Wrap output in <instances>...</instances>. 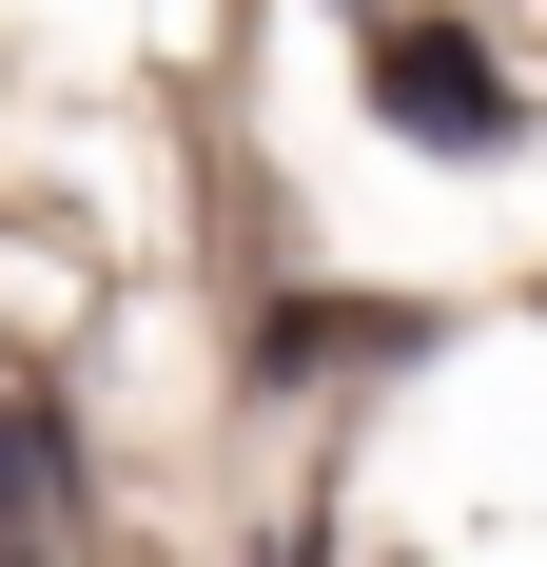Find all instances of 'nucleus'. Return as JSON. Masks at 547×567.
<instances>
[{"instance_id": "nucleus-1", "label": "nucleus", "mask_w": 547, "mask_h": 567, "mask_svg": "<svg viewBox=\"0 0 547 567\" xmlns=\"http://www.w3.org/2000/svg\"><path fill=\"white\" fill-rule=\"evenodd\" d=\"M372 117H411V137H450V157H489V137H508V79L450 40V20H391V40H372Z\"/></svg>"}]
</instances>
